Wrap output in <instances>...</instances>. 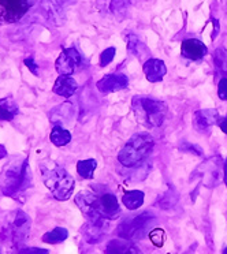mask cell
Returning a JSON list of instances; mask_svg holds the SVG:
<instances>
[{
  "mask_svg": "<svg viewBox=\"0 0 227 254\" xmlns=\"http://www.w3.org/2000/svg\"><path fill=\"white\" fill-rule=\"evenodd\" d=\"M32 181L30 167L26 159L19 160L18 156H14L1 171L0 175V189L4 195L17 197L18 194L25 191Z\"/></svg>",
  "mask_w": 227,
  "mask_h": 254,
  "instance_id": "obj_1",
  "label": "cell"
},
{
  "mask_svg": "<svg viewBox=\"0 0 227 254\" xmlns=\"http://www.w3.org/2000/svg\"><path fill=\"white\" fill-rule=\"evenodd\" d=\"M155 141L148 133H137L132 135L118 155V160L125 167H137L152 153Z\"/></svg>",
  "mask_w": 227,
  "mask_h": 254,
  "instance_id": "obj_2",
  "label": "cell"
},
{
  "mask_svg": "<svg viewBox=\"0 0 227 254\" xmlns=\"http://www.w3.org/2000/svg\"><path fill=\"white\" fill-rule=\"evenodd\" d=\"M41 175L52 195L59 201H66L72 197L76 188V181L63 167L54 166L52 168L41 166Z\"/></svg>",
  "mask_w": 227,
  "mask_h": 254,
  "instance_id": "obj_3",
  "label": "cell"
},
{
  "mask_svg": "<svg viewBox=\"0 0 227 254\" xmlns=\"http://www.w3.org/2000/svg\"><path fill=\"white\" fill-rule=\"evenodd\" d=\"M133 110L140 123L148 127H160L166 121L167 105L164 101L150 97H134Z\"/></svg>",
  "mask_w": 227,
  "mask_h": 254,
  "instance_id": "obj_4",
  "label": "cell"
},
{
  "mask_svg": "<svg viewBox=\"0 0 227 254\" xmlns=\"http://www.w3.org/2000/svg\"><path fill=\"white\" fill-rule=\"evenodd\" d=\"M155 216L152 212H143L141 215L128 219L118 227V235L122 239H143L150 232L151 223Z\"/></svg>",
  "mask_w": 227,
  "mask_h": 254,
  "instance_id": "obj_5",
  "label": "cell"
},
{
  "mask_svg": "<svg viewBox=\"0 0 227 254\" xmlns=\"http://www.w3.org/2000/svg\"><path fill=\"white\" fill-rule=\"evenodd\" d=\"M76 204L81 209L90 224H105V219L100 212L99 195L90 191H81L76 195Z\"/></svg>",
  "mask_w": 227,
  "mask_h": 254,
  "instance_id": "obj_6",
  "label": "cell"
},
{
  "mask_svg": "<svg viewBox=\"0 0 227 254\" xmlns=\"http://www.w3.org/2000/svg\"><path fill=\"white\" fill-rule=\"evenodd\" d=\"M4 22H17L29 10L28 0H0Z\"/></svg>",
  "mask_w": 227,
  "mask_h": 254,
  "instance_id": "obj_7",
  "label": "cell"
},
{
  "mask_svg": "<svg viewBox=\"0 0 227 254\" xmlns=\"http://www.w3.org/2000/svg\"><path fill=\"white\" fill-rule=\"evenodd\" d=\"M81 55L77 50L74 48H67L62 52L59 58L56 59L55 68L61 75H72L76 71L79 64H81Z\"/></svg>",
  "mask_w": 227,
  "mask_h": 254,
  "instance_id": "obj_8",
  "label": "cell"
},
{
  "mask_svg": "<svg viewBox=\"0 0 227 254\" xmlns=\"http://www.w3.org/2000/svg\"><path fill=\"white\" fill-rule=\"evenodd\" d=\"M101 93H112L123 90L129 86V78L125 74H108L96 83Z\"/></svg>",
  "mask_w": 227,
  "mask_h": 254,
  "instance_id": "obj_9",
  "label": "cell"
},
{
  "mask_svg": "<svg viewBox=\"0 0 227 254\" xmlns=\"http://www.w3.org/2000/svg\"><path fill=\"white\" fill-rule=\"evenodd\" d=\"M219 119V114L216 110H199L194 112L193 127L199 133L207 134L211 130V127L215 125Z\"/></svg>",
  "mask_w": 227,
  "mask_h": 254,
  "instance_id": "obj_10",
  "label": "cell"
},
{
  "mask_svg": "<svg viewBox=\"0 0 227 254\" xmlns=\"http://www.w3.org/2000/svg\"><path fill=\"white\" fill-rule=\"evenodd\" d=\"M11 230L12 238H14V242L15 243L23 242L29 235V231H30V217L23 210H17L14 221H12Z\"/></svg>",
  "mask_w": 227,
  "mask_h": 254,
  "instance_id": "obj_11",
  "label": "cell"
},
{
  "mask_svg": "<svg viewBox=\"0 0 227 254\" xmlns=\"http://www.w3.org/2000/svg\"><path fill=\"white\" fill-rule=\"evenodd\" d=\"M182 56L190 61H201L207 54H208V48L207 45L197 39H186L182 41Z\"/></svg>",
  "mask_w": 227,
  "mask_h": 254,
  "instance_id": "obj_12",
  "label": "cell"
},
{
  "mask_svg": "<svg viewBox=\"0 0 227 254\" xmlns=\"http://www.w3.org/2000/svg\"><path fill=\"white\" fill-rule=\"evenodd\" d=\"M143 70H144L145 78L152 83L160 82L161 79L164 78L167 72V67L164 64V62L160 61V59H155V58H151L148 61L144 62V66H143Z\"/></svg>",
  "mask_w": 227,
  "mask_h": 254,
  "instance_id": "obj_13",
  "label": "cell"
},
{
  "mask_svg": "<svg viewBox=\"0 0 227 254\" xmlns=\"http://www.w3.org/2000/svg\"><path fill=\"white\" fill-rule=\"evenodd\" d=\"M100 201V212L104 219H117L121 210H119V204H118V198L115 194L112 193H104L99 195Z\"/></svg>",
  "mask_w": 227,
  "mask_h": 254,
  "instance_id": "obj_14",
  "label": "cell"
},
{
  "mask_svg": "<svg viewBox=\"0 0 227 254\" xmlns=\"http://www.w3.org/2000/svg\"><path fill=\"white\" fill-rule=\"evenodd\" d=\"M78 83L77 81L72 78L70 75H61L55 81V85L52 88V92L58 96H62V97H72L73 94L77 92Z\"/></svg>",
  "mask_w": 227,
  "mask_h": 254,
  "instance_id": "obj_15",
  "label": "cell"
},
{
  "mask_svg": "<svg viewBox=\"0 0 227 254\" xmlns=\"http://www.w3.org/2000/svg\"><path fill=\"white\" fill-rule=\"evenodd\" d=\"M105 254H141V252L126 239L121 238V239H114L107 245Z\"/></svg>",
  "mask_w": 227,
  "mask_h": 254,
  "instance_id": "obj_16",
  "label": "cell"
},
{
  "mask_svg": "<svg viewBox=\"0 0 227 254\" xmlns=\"http://www.w3.org/2000/svg\"><path fill=\"white\" fill-rule=\"evenodd\" d=\"M19 108L11 97L0 99V121H12L18 115Z\"/></svg>",
  "mask_w": 227,
  "mask_h": 254,
  "instance_id": "obj_17",
  "label": "cell"
},
{
  "mask_svg": "<svg viewBox=\"0 0 227 254\" xmlns=\"http://www.w3.org/2000/svg\"><path fill=\"white\" fill-rule=\"evenodd\" d=\"M122 202L129 210L139 209L140 206L144 204V193L140 191V190H130V191H126V193L123 194Z\"/></svg>",
  "mask_w": 227,
  "mask_h": 254,
  "instance_id": "obj_18",
  "label": "cell"
},
{
  "mask_svg": "<svg viewBox=\"0 0 227 254\" xmlns=\"http://www.w3.org/2000/svg\"><path fill=\"white\" fill-rule=\"evenodd\" d=\"M50 139L55 146H65L72 141V133L59 125H55L50 134Z\"/></svg>",
  "mask_w": 227,
  "mask_h": 254,
  "instance_id": "obj_19",
  "label": "cell"
},
{
  "mask_svg": "<svg viewBox=\"0 0 227 254\" xmlns=\"http://www.w3.org/2000/svg\"><path fill=\"white\" fill-rule=\"evenodd\" d=\"M126 43H128V50L130 51V54L136 55L141 61H144V56L150 55L147 47L140 41V39L136 34H129L128 39H126Z\"/></svg>",
  "mask_w": 227,
  "mask_h": 254,
  "instance_id": "obj_20",
  "label": "cell"
},
{
  "mask_svg": "<svg viewBox=\"0 0 227 254\" xmlns=\"http://www.w3.org/2000/svg\"><path fill=\"white\" fill-rule=\"evenodd\" d=\"M85 239L89 243H99L104 235V224H90L88 223L83 230Z\"/></svg>",
  "mask_w": 227,
  "mask_h": 254,
  "instance_id": "obj_21",
  "label": "cell"
},
{
  "mask_svg": "<svg viewBox=\"0 0 227 254\" xmlns=\"http://www.w3.org/2000/svg\"><path fill=\"white\" fill-rule=\"evenodd\" d=\"M69 237V231L63 227H56L52 231L47 232L43 237V242L48 243V245H56V243H61L63 241H66Z\"/></svg>",
  "mask_w": 227,
  "mask_h": 254,
  "instance_id": "obj_22",
  "label": "cell"
},
{
  "mask_svg": "<svg viewBox=\"0 0 227 254\" xmlns=\"http://www.w3.org/2000/svg\"><path fill=\"white\" fill-rule=\"evenodd\" d=\"M96 167H97V161L94 159L81 160L77 163V172L79 174V177L83 178V179H92Z\"/></svg>",
  "mask_w": 227,
  "mask_h": 254,
  "instance_id": "obj_23",
  "label": "cell"
},
{
  "mask_svg": "<svg viewBox=\"0 0 227 254\" xmlns=\"http://www.w3.org/2000/svg\"><path fill=\"white\" fill-rule=\"evenodd\" d=\"M214 63L216 68L223 74H227V51L225 48H218L214 52Z\"/></svg>",
  "mask_w": 227,
  "mask_h": 254,
  "instance_id": "obj_24",
  "label": "cell"
},
{
  "mask_svg": "<svg viewBox=\"0 0 227 254\" xmlns=\"http://www.w3.org/2000/svg\"><path fill=\"white\" fill-rule=\"evenodd\" d=\"M58 112H61L59 115L58 114H51V121L54 122V123H62V118L63 116L62 115H66L69 119H72L73 116V104H70V103H65V104H61L58 108H55Z\"/></svg>",
  "mask_w": 227,
  "mask_h": 254,
  "instance_id": "obj_25",
  "label": "cell"
},
{
  "mask_svg": "<svg viewBox=\"0 0 227 254\" xmlns=\"http://www.w3.org/2000/svg\"><path fill=\"white\" fill-rule=\"evenodd\" d=\"M115 52H117V50H115L114 47L105 48V50L101 52V55H100V66L101 67L108 66L111 62L114 61V58H115Z\"/></svg>",
  "mask_w": 227,
  "mask_h": 254,
  "instance_id": "obj_26",
  "label": "cell"
},
{
  "mask_svg": "<svg viewBox=\"0 0 227 254\" xmlns=\"http://www.w3.org/2000/svg\"><path fill=\"white\" fill-rule=\"evenodd\" d=\"M177 193H171V191H167L163 197L159 201V205H160L161 208H164V209H168V208H172L174 205L177 204V199L178 197H174L172 198V195H175Z\"/></svg>",
  "mask_w": 227,
  "mask_h": 254,
  "instance_id": "obj_27",
  "label": "cell"
},
{
  "mask_svg": "<svg viewBox=\"0 0 227 254\" xmlns=\"http://www.w3.org/2000/svg\"><path fill=\"white\" fill-rule=\"evenodd\" d=\"M218 96L223 101H227V77H223L218 83Z\"/></svg>",
  "mask_w": 227,
  "mask_h": 254,
  "instance_id": "obj_28",
  "label": "cell"
},
{
  "mask_svg": "<svg viewBox=\"0 0 227 254\" xmlns=\"http://www.w3.org/2000/svg\"><path fill=\"white\" fill-rule=\"evenodd\" d=\"M18 254H50V252L47 249L32 246V248H21L18 250Z\"/></svg>",
  "mask_w": 227,
  "mask_h": 254,
  "instance_id": "obj_29",
  "label": "cell"
},
{
  "mask_svg": "<svg viewBox=\"0 0 227 254\" xmlns=\"http://www.w3.org/2000/svg\"><path fill=\"white\" fill-rule=\"evenodd\" d=\"M181 150H183V152H190V153H194V155L197 156L203 155V150L200 149L197 145H192L189 144V142H182L181 144Z\"/></svg>",
  "mask_w": 227,
  "mask_h": 254,
  "instance_id": "obj_30",
  "label": "cell"
},
{
  "mask_svg": "<svg viewBox=\"0 0 227 254\" xmlns=\"http://www.w3.org/2000/svg\"><path fill=\"white\" fill-rule=\"evenodd\" d=\"M25 66L28 67L33 75H39V66H37V63L34 62L33 58H28V59H25Z\"/></svg>",
  "mask_w": 227,
  "mask_h": 254,
  "instance_id": "obj_31",
  "label": "cell"
},
{
  "mask_svg": "<svg viewBox=\"0 0 227 254\" xmlns=\"http://www.w3.org/2000/svg\"><path fill=\"white\" fill-rule=\"evenodd\" d=\"M219 127H221L222 131L227 135V115L225 116L221 122H219Z\"/></svg>",
  "mask_w": 227,
  "mask_h": 254,
  "instance_id": "obj_32",
  "label": "cell"
},
{
  "mask_svg": "<svg viewBox=\"0 0 227 254\" xmlns=\"http://www.w3.org/2000/svg\"><path fill=\"white\" fill-rule=\"evenodd\" d=\"M223 177H225V183L227 186V159L225 161V166H223Z\"/></svg>",
  "mask_w": 227,
  "mask_h": 254,
  "instance_id": "obj_33",
  "label": "cell"
},
{
  "mask_svg": "<svg viewBox=\"0 0 227 254\" xmlns=\"http://www.w3.org/2000/svg\"><path fill=\"white\" fill-rule=\"evenodd\" d=\"M6 156H7V152L6 149H4V146H1V145H0V160H1L3 157H6Z\"/></svg>",
  "mask_w": 227,
  "mask_h": 254,
  "instance_id": "obj_34",
  "label": "cell"
},
{
  "mask_svg": "<svg viewBox=\"0 0 227 254\" xmlns=\"http://www.w3.org/2000/svg\"><path fill=\"white\" fill-rule=\"evenodd\" d=\"M3 21V14H1V10H0V22Z\"/></svg>",
  "mask_w": 227,
  "mask_h": 254,
  "instance_id": "obj_35",
  "label": "cell"
},
{
  "mask_svg": "<svg viewBox=\"0 0 227 254\" xmlns=\"http://www.w3.org/2000/svg\"><path fill=\"white\" fill-rule=\"evenodd\" d=\"M222 254H227V248L225 249V250H223V253H222Z\"/></svg>",
  "mask_w": 227,
  "mask_h": 254,
  "instance_id": "obj_36",
  "label": "cell"
},
{
  "mask_svg": "<svg viewBox=\"0 0 227 254\" xmlns=\"http://www.w3.org/2000/svg\"><path fill=\"white\" fill-rule=\"evenodd\" d=\"M0 254H1V252H0Z\"/></svg>",
  "mask_w": 227,
  "mask_h": 254,
  "instance_id": "obj_37",
  "label": "cell"
}]
</instances>
